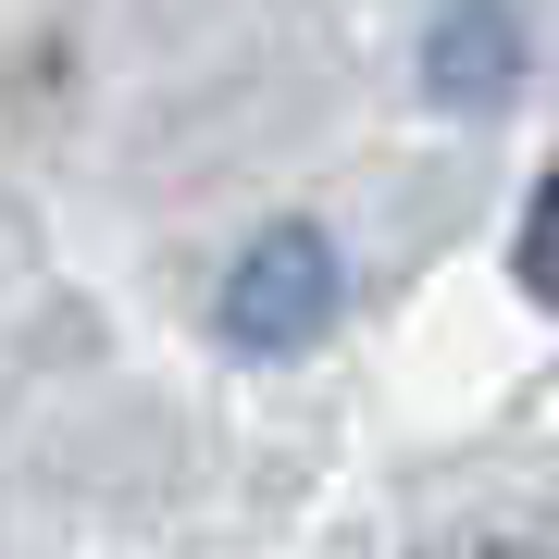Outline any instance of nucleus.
Masks as SVG:
<instances>
[{
    "instance_id": "3",
    "label": "nucleus",
    "mask_w": 559,
    "mask_h": 559,
    "mask_svg": "<svg viewBox=\"0 0 559 559\" xmlns=\"http://www.w3.org/2000/svg\"><path fill=\"white\" fill-rule=\"evenodd\" d=\"M522 286H535V299H559V162H547L535 200H522Z\"/></svg>"
},
{
    "instance_id": "1",
    "label": "nucleus",
    "mask_w": 559,
    "mask_h": 559,
    "mask_svg": "<svg viewBox=\"0 0 559 559\" xmlns=\"http://www.w3.org/2000/svg\"><path fill=\"white\" fill-rule=\"evenodd\" d=\"M348 299V261L323 224H261V237L224 261V299H212V336L237 360H299Z\"/></svg>"
},
{
    "instance_id": "2",
    "label": "nucleus",
    "mask_w": 559,
    "mask_h": 559,
    "mask_svg": "<svg viewBox=\"0 0 559 559\" xmlns=\"http://www.w3.org/2000/svg\"><path fill=\"white\" fill-rule=\"evenodd\" d=\"M522 62H535L522 0H436V25H423V87H436L448 112H498L522 87Z\"/></svg>"
}]
</instances>
